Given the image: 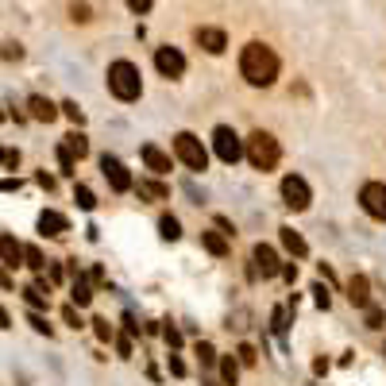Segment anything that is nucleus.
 <instances>
[{
	"label": "nucleus",
	"mask_w": 386,
	"mask_h": 386,
	"mask_svg": "<svg viewBox=\"0 0 386 386\" xmlns=\"http://www.w3.org/2000/svg\"><path fill=\"white\" fill-rule=\"evenodd\" d=\"M128 8H132L135 16H147V12H151V0H128Z\"/></svg>",
	"instance_id": "nucleus-36"
},
{
	"label": "nucleus",
	"mask_w": 386,
	"mask_h": 386,
	"mask_svg": "<svg viewBox=\"0 0 386 386\" xmlns=\"http://www.w3.org/2000/svg\"><path fill=\"white\" fill-rule=\"evenodd\" d=\"M252 263H255V275H263V278L282 275V263H278V255H275V247H270V244H255Z\"/></svg>",
	"instance_id": "nucleus-10"
},
{
	"label": "nucleus",
	"mask_w": 386,
	"mask_h": 386,
	"mask_svg": "<svg viewBox=\"0 0 386 386\" xmlns=\"http://www.w3.org/2000/svg\"><path fill=\"white\" fill-rule=\"evenodd\" d=\"M348 302H352L355 309H367L371 305V282L363 275H355L352 282H348Z\"/></svg>",
	"instance_id": "nucleus-15"
},
{
	"label": "nucleus",
	"mask_w": 386,
	"mask_h": 386,
	"mask_svg": "<svg viewBox=\"0 0 386 386\" xmlns=\"http://www.w3.org/2000/svg\"><path fill=\"white\" fill-rule=\"evenodd\" d=\"M174 155H178V159H182L190 170H197V174L209 167V151L201 147V139H197L193 132H178V135H174Z\"/></svg>",
	"instance_id": "nucleus-5"
},
{
	"label": "nucleus",
	"mask_w": 386,
	"mask_h": 386,
	"mask_svg": "<svg viewBox=\"0 0 386 386\" xmlns=\"http://www.w3.org/2000/svg\"><path fill=\"white\" fill-rule=\"evenodd\" d=\"M282 201H286V209L305 213V209H309V201H313L309 182H305L302 174H286V178H282Z\"/></svg>",
	"instance_id": "nucleus-6"
},
{
	"label": "nucleus",
	"mask_w": 386,
	"mask_h": 386,
	"mask_svg": "<svg viewBox=\"0 0 386 386\" xmlns=\"http://www.w3.org/2000/svg\"><path fill=\"white\" fill-rule=\"evenodd\" d=\"M201 244H205V252L217 255V259H224V255H228V236L224 232H213V228H209V232H201Z\"/></svg>",
	"instance_id": "nucleus-17"
},
{
	"label": "nucleus",
	"mask_w": 386,
	"mask_h": 386,
	"mask_svg": "<svg viewBox=\"0 0 386 386\" xmlns=\"http://www.w3.org/2000/svg\"><path fill=\"white\" fill-rule=\"evenodd\" d=\"M109 93L116 97V101H124V105L139 101V93H143L139 66H135V62H128V59L112 62V66H109Z\"/></svg>",
	"instance_id": "nucleus-2"
},
{
	"label": "nucleus",
	"mask_w": 386,
	"mask_h": 386,
	"mask_svg": "<svg viewBox=\"0 0 386 386\" xmlns=\"http://www.w3.org/2000/svg\"><path fill=\"white\" fill-rule=\"evenodd\" d=\"M24 298H27V305H35V309H47V282H35V286H27L24 290Z\"/></svg>",
	"instance_id": "nucleus-22"
},
{
	"label": "nucleus",
	"mask_w": 386,
	"mask_h": 386,
	"mask_svg": "<svg viewBox=\"0 0 386 386\" xmlns=\"http://www.w3.org/2000/svg\"><path fill=\"white\" fill-rule=\"evenodd\" d=\"M155 66H159L162 77L174 82V77L185 74V54L178 51V47H159V51H155Z\"/></svg>",
	"instance_id": "nucleus-8"
},
{
	"label": "nucleus",
	"mask_w": 386,
	"mask_h": 386,
	"mask_svg": "<svg viewBox=\"0 0 386 386\" xmlns=\"http://www.w3.org/2000/svg\"><path fill=\"white\" fill-rule=\"evenodd\" d=\"M27 109H31V120H39V124H51V120L59 116L62 105H51L47 97H39V93H35V97H27Z\"/></svg>",
	"instance_id": "nucleus-13"
},
{
	"label": "nucleus",
	"mask_w": 386,
	"mask_h": 386,
	"mask_svg": "<svg viewBox=\"0 0 386 386\" xmlns=\"http://www.w3.org/2000/svg\"><path fill=\"white\" fill-rule=\"evenodd\" d=\"M328 371V360H313V375H325Z\"/></svg>",
	"instance_id": "nucleus-45"
},
{
	"label": "nucleus",
	"mask_w": 386,
	"mask_h": 386,
	"mask_svg": "<svg viewBox=\"0 0 386 386\" xmlns=\"http://www.w3.org/2000/svg\"><path fill=\"white\" fill-rule=\"evenodd\" d=\"M139 197H151V201H167L170 190L162 182H139Z\"/></svg>",
	"instance_id": "nucleus-23"
},
{
	"label": "nucleus",
	"mask_w": 386,
	"mask_h": 386,
	"mask_svg": "<svg viewBox=\"0 0 386 386\" xmlns=\"http://www.w3.org/2000/svg\"><path fill=\"white\" fill-rule=\"evenodd\" d=\"M278 159H282V147H278V139L270 132H252L247 135V162H252L255 170H263V174H267V170H275L278 167Z\"/></svg>",
	"instance_id": "nucleus-3"
},
{
	"label": "nucleus",
	"mask_w": 386,
	"mask_h": 386,
	"mask_svg": "<svg viewBox=\"0 0 386 386\" xmlns=\"http://www.w3.org/2000/svg\"><path fill=\"white\" fill-rule=\"evenodd\" d=\"M282 278H286V282H294V278H298V267H294V263H286V267H282Z\"/></svg>",
	"instance_id": "nucleus-44"
},
{
	"label": "nucleus",
	"mask_w": 386,
	"mask_h": 386,
	"mask_svg": "<svg viewBox=\"0 0 386 386\" xmlns=\"http://www.w3.org/2000/svg\"><path fill=\"white\" fill-rule=\"evenodd\" d=\"M236 355H240V363H247V367H252V363L259 360V355H255V348H252V344H240V352H236Z\"/></svg>",
	"instance_id": "nucleus-35"
},
{
	"label": "nucleus",
	"mask_w": 386,
	"mask_h": 386,
	"mask_svg": "<svg viewBox=\"0 0 386 386\" xmlns=\"http://www.w3.org/2000/svg\"><path fill=\"white\" fill-rule=\"evenodd\" d=\"M74 159H77V155L70 151L66 143H62V147H59V167H62V174H74V167H77Z\"/></svg>",
	"instance_id": "nucleus-27"
},
{
	"label": "nucleus",
	"mask_w": 386,
	"mask_h": 386,
	"mask_svg": "<svg viewBox=\"0 0 386 386\" xmlns=\"http://www.w3.org/2000/svg\"><path fill=\"white\" fill-rule=\"evenodd\" d=\"M74 201L82 205L85 213H89V209H97V197H93V190H89V185H74Z\"/></svg>",
	"instance_id": "nucleus-25"
},
{
	"label": "nucleus",
	"mask_w": 386,
	"mask_h": 386,
	"mask_svg": "<svg viewBox=\"0 0 386 386\" xmlns=\"http://www.w3.org/2000/svg\"><path fill=\"white\" fill-rule=\"evenodd\" d=\"M62 321H66L70 328H82V317L74 313V305H66V309H62Z\"/></svg>",
	"instance_id": "nucleus-38"
},
{
	"label": "nucleus",
	"mask_w": 386,
	"mask_h": 386,
	"mask_svg": "<svg viewBox=\"0 0 386 386\" xmlns=\"http://www.w3.org/2000/svg\"><path fill=\"white\" fill-rule=\"evenodd\" d=\"M101 170H105V178H109V185L116 193H128L132 190V174H128V167L116 159V155H101Z\"/></svg>",
	"instance_id": "nucleus-9"
},
{
	"label": "nucleus",
	"mask_w": 386,
	"mask_h": 386,
	"mask_svg": "<svg viewBox=\"0 0 386 386\" xmlns=\"http://www.w3.org/2000/svg\"><path fill=\"white\" fill-rule=\"evenodd\" d=\"M278 236H282V247H286L290 255H298V259H302V255H309V244H305L294 228H278Z\"/></svg>",
	"instance_id": "nucleus-16"
},
{
	"label": "nucleus",
	"mask_w": 386,
	"mask_h": 386,
	"mask_svg": "<svg viewBox=\"0 0 386 386\" xmlns=\"http://www.w3.org/2000/svg\"><path fill=\"white\" fill-rule=\"evenodd\" d=\"M159 236H162V240H170V244H174L178 236H182V224H178V217H170V213H162V217H159Z\"/></svg>",
	"instance_id": "nucleus-21"
},
{
	"label": "nucleus",
	"mask_w": 386,
	"mask_h": 386,
	"mask_svg": "<svg viewBox=\"0 0 386 386\" xmlns=\"http://www.w3.org/2000/svg\"><path fill=\"white\" fill-rule=\"evenodd\" d=\"M62 116L74 120V124H85V112H82V105H77V101H62Z\"/></svg>",
	"instance_id": "nucleus-28"
},
{
	"label": "nucleus",
	"mask_w": 386,
	"mask_h": 386,
	"mask_svg": "<svg viewBox=\"0 0 386 386\" xmlns=\"http://www.w3.org/2000/svg\"><path fill=\"white\" fill-rule=\"evenodd\" d=\"M0 252H4V267H20V259H24V247L12 240V232L0 236Z\"/></svg>",
	"instance_id": "nucleus-18"
},
{
	"label": "nucleus",
	"mask_w": 386,
	"mask_h": 386,
	"mask_svg": "<svg viewBox=\"0 0 386 386\" xmlns=\"http://www.w3.org/2000/svg\"><path fill=\"white\" fill-rule=\"evenodd\" d=\"M66 147L77 155V159H85V155H89V139H85L82 132H70V135H66Z\"/></svg>",
	"instance_id": "nucleus-24"
},
{
	"label": "nucleus",
	"mask_w": 386,
	"mask_h": 386,
	"mask_svg": "<svg viewBox=\"0 0 386 386\" xmlns=\"http://www.w3.org/2000/svg\"><path fill=\"white\" fill-rule=\"evenodd\" d=\"M313 302H317L321 309H328V305H332V294H328V286H325V282L313 286Z\"/></svg>",
	"instance_id": "nucleus-30"
},
{
	"label": "nucleus",
	"mask_w": 386,
	"mask_h": 386,
	"mask_svg": "<svg viewBox=\"0 0 386 386\" xmlns=\"http://www.w3.org/2000/svg\"><path fill=\"white\" fill-rule=\"evenodd\" d=\"M31 328H35V332H43V336H51V325H47L39 313H31Z\"/></svg>",
	"instance_id": "nucleus-39"
},
{
	"label": "nucleus",
	"mask_w": 386,
	"mask_h": 386,
	"mask_svg": "<svg viewBox=\"0 0 386 386\" xmlns=\"http://www.w3.org/2000/svg\"><path fill=\"white\" fill-rule=\"evenodd\" d=\"M20 54H24V51H20V43H4V59H20Z\"/></svg>",
	"instance_id": "nucleus-41"
},
{
	"label": "nucleus",
	"mask_w": 386,
	"mask_h": 386,
	"mask_svg": "<svg viewBox=\"0 0 386 386\" xmlns=\"http://www.w3.org/2000/svg\"><path fill=\"white\" fill-rule=\"evenodd\" d=\"M278 70H282V62H278V54L270 51L267 43L252 39L240 51V74H244L247 85H255V89H267V85L278 82Z\"/></svg>",
	"instance_id": "nucleus-1"
},
{
	"label": "nucleus",
	"mask_w": 386,
	"mask_h": 386,
	"mask_svg": "<svg viewBox=\"0 0 386 386\" xmlns=\"http://www.w3.org/2000/svg\"><path fill=\"white\" fill-rule=\"evenodd\" d=\"M143 162H147V170H155V174H167L170 170V155L162 151V147H155V143H143Z\"/></svg>",
	"instance_id": "nucleus-14"
},
{
	"label": "nucleus",
	"mask_w": 386,
	"mask_h": 386,
	"mask_svg": "<svg viewBox=\"0 0 386 386\" xmlns=\"http://www.w3.org/2000/svg\"><path fill=\"white\" fill-rule=\"evenodd\" d=\"M70 16H74L77 24H89V20H93L89 16V4H74V8H70Z\"/></svg>",
	"instance_id": "nucleus-34"
},
{
	"label": "nucleus",
	"mask_w": 386,
	"mask_h": 386,
	"mask_svg": "<svg viewBox=\"0 0 386 386\" xmlns=\"http://www.w3.org/2000/svg\"><path fill=\"white\" fill-rule=\"evenodd\" d=\"M4 167L16 170V167H20V151H12V147H8V151H4Z\"/></svg>",
	"instance_id": "nucleus-40"
},
{
	"label": "nucleus",
	"mask_w": 386,
	"mask_h": 386,
	"mask_svg": "<svg viewBox=\"0 0 386 386\" xmlns=\"http://www.w3.org/2000/svg\"><path fill=\"white\" fill-rule=\"evenodd\" d=\"M383 321H386V313L378 305H367V328H383Z\"/></svg>",
	"instance_id": "nucleus-32"
},
{
	"label": "nucleus",
	"mask_w": 386,
	"mask_h": 386,
	"mask_svg": "<svg viewBox=\"0 0 386 386\" xmlns=\"http://www.w3.org/2000/svg\"><path fill=\"white\" fill-rule=\"evenodd\" d=\"M116 352L120 355H132V340H128V336H116Z\"/></svg>",
	"instance_id": "nucleus-42"
},
{
	"label": "nucleus",
	"mask_w": 386,
	"mask_h": 386,
	"mask_svg": "<svg viewBox=\"0 0 386 386\" xmlns=\"http://www.w3.org/2000/svg\"><path fill=\"white\" fill-rule=\"evenodd\" d=\"M70 298H74V305H77V309H85V305L93 302V290H89V282H85L82 275H74V286H70Z\"/></svg>",
	"instance_id": "nucleus-19"
},
{
	"label": "nucleus",
	"mask_w": 386,
	"mask_h": 386,
	"mask_svg": "<svg viewBox=\"0 0 386 386\" xmlns=\"http://www.w3.org/2000/svg\"><path fill=\"white\" fill-rule=\"evenodd\" d=\"M270 321H275V332H278V340H282V336H286V309H282V305L275 309V317H270Z\"/></svg>",
	"instance_id": "nucleus-33"
},
{
	"label": "nucleus",
	"mask_w": 386,
	"mask_h": 386,
	"mask_svg": "<svg viewBox=\"0 0 386 386\" xmlns=\"http://www.w3.org/2000/svg\"><path fill=\"white\" fill-rule=\"evenodd\" d=\"M236 378H240V360L224 355L220 360V386H236Z\"/></svg>",
	"instance_id": "nucleus-20"
},
{
	"label": "nucleus",
	"mask_w": 386,
	"mask_h": 386,
	"mask_svg": "<svg viewBox=\"0 0 386 386\" xmlns=\"http://www.w3.org/2000/svg\"><path fill=\"white\" fill-rule=\"evenodd\" d=\"M162 336H167V344H170V348H178V344H182V332H178L174 325H167V328H162Z\"/></svg>",
	"instance_id": "nucleus-37"
},
{
	"label": "nucleus",
	"mask_w": 386,
	"mask_h": 386,
	"mask_svg": "<svg viewBox=\"0 0 386 386\" xmlns=\"http://www.w3.org/2000/svg\"><path fill=\"white\" fill-rule=\"evenodd\" d=\"M193 39H197V47L209 51V54H224V47H228V35L220 31V27H197Z\"/></svg>",
	"instance_id": "nucleus-11"
},
{
	"label": "nucleus",
	"mask_w": 386,
	"mask_h": 386,
	"mask_svg": "<svg viewBox=\"0 0 386 386\" xmlns=\"http://www.w3.org/2000/svg\"><path fill=\"white\" fill-rule=\"evenodd\" d=\"M93 332H97V340H101V344H109V340H112V325H109L105 317L93 321Z\"/></svg>",
	"instance_id": "nucleus-29"
},
{
	"label": "nucleus",
	"mask_w": 386,
	"mask_h": 386,
	"mask_svg": "<svg viewBox=\"0 0 386 386\" xmlns=\"http://www.w3.org/2000/svg\"><path fill=\"white\" fill-rule=\"evenodd\" d=\"M24 259H27V267H31V270H43V267H47V259H43V252H39L35 244L24 247Z\"/></svg>",
	"instance_id": "nucleus-26"
},
{
	"label": "nucleus",
	"mask_w": 386,
	"mask_h": 386,
	"mask_svg": "<svg viewBox=\"0 0 386 386\" xmlns=\"http://www.w3.org/2000/svg\"><path fill=\"white\" fill-rule=\"evenodd\" d=\"M197 355H201L205 367H213V363H217V348H213L209 340H201V344H197Z\"/></svg>",
	"instance_id": "nucleus-31"
},
{
	"label": "nucleus",
	"mask_w": 386,
	"mask_h": 386,
	"mask_svg": "<svg viewBox=\"0 0 386 386\" xmlns=\"http://www.w3.org/2000/svg\"><path fill=\"white\" fill-rule=\"evenodd\" d=\"M170 375H178V378H182V375H185V363H182V360H178V355H170Z\"/></svg>",
	"instance_id": "nucleus-43"
},
{
	"label": "nucleus",
	"mask_w": 386,
	"mask_h": 386,
	"mask_svg": "<svg viewBox=\"0 0 386 386\" xmlns=\"http://www.w3.org/2000/svg\"><path fill=\"white\" fill-rule=\"evenodd\" d=\"M213 151H217V159L224 162V167H236V162L247 155V143L240 139L228 124H220L217 132H213Z\"/></svg>",
	"instance_id": "nucleus-4"
},
{
	"label": "nucleus",
	"mask_w": 386,
	"mask_h": 386,
	"mask_svg": "<svg viewBox=\"0 0 386 386\" xmlns=\"http://www.w3.org/2000/svg\"><path fill=\"white\" fill-rule=\"evenodd\" d=\"M39 232H43V236H51V240H59V236L70 232V220L62 217V213L47 209V213H39Z\"/></svg>",
	"instance_id": "nucleus-12"
},
{
	"label": "nucleus",
	"mask_w": 386,
	"mask_h": 386,
	"mask_svg": "<svg viewBox=\"0 0 386 386\" xmlns=\"http://www.w3.org/2000/svg\"><path fill=\"white\" fill-rule=\"evenodd\" d=\"M360 205L371 220H386V182H367L360 190Z\"/></svg>",
	"instance_id": "nucleus-7"
}]
</instances>
